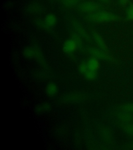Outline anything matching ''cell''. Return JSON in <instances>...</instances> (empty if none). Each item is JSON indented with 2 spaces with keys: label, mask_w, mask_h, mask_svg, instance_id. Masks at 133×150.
Instances as JSON below:
<instances>
[{
  "label": "cell",
  "mask_w": 133,
  "mask_h": 150,
  "mask_svg": "<svg viewBox=\"0 0 133 150\" xmlns=\"http://www.w3.org/2000/svg\"><path fill=\"white\" fill-rule=\"evenodd\" d=\"M23 56L28 59L35 60L43 69L49 70V67L41 49L37 45L26 47L23 51Z\"/></svg>",
  "instance_id": "cell-1"
},
{
  "label": "cell",
  "mask_w": 133,
  "mask_h": 150,
  "mask_svg": "<svg viewBox=\"0 0 133 150\" xmlns=\"http://www.w3.org/2000/svg\"><path fill=\"white\" fill-rule=\"evenodd\" d=\"M87 19L94 23H106L121 21V17L112 12L107 11H98L91 14H89Z\"/></svg>",
  "instance_id": "cell-2"
},
{
  "label": "cell",
  "mask_w": 133,
  "mask_h": 150,
  "mask_svg": "<svg viewBox=\"0 0 133 150\" xmlns=\"http://www.w3.org/2000/svg\"><path fill=\"white\" fill-rule=\"evenodd\" d=\"M87 52L92 57H96L99 60L107 61L109 62H115V59L108 52L101 49L98 47H89L87 49Z\"/></svg>",
  "instance_id": "cell-3"
},
{
  "label": "cell",
  "mask_w": 133,
  "mask_h": 150,
  "mask_svg": "<svg viewBox=\"0 0 133 150\" xmlns=\"http://www.w3.org/2000/svg\"><path fill=\"white\" fill-rule=\"evenodd\" d=\"M87 96L84 93L81 92H72L65 94L61 99L62 103L65 104H72L80 103L85 101Z\"/></svg>",
  "instance_id": "cell-4"
},
{
  "label": "cell",
  "mask_w": 133,
  "mask_h": 150,
  "mask_svg": "<svg viewBox=\"0 0 133 150\" xmlns=\"http://www.w3.org/2000/svg\"><path fill=\"white\" fill-rule=\"evenodd\" d=\"M101 7V5L96 2L85 1L77 5V9L82 13L91 14L99 11Z\"/></svg>",
  "instance_id": "cell-5"
},
{
  "label": "cell",
  "mask_w": 133,
  "mask_h": 150,
  "mask_svg": "<svg viewBox=\"0 0 133 150\" xmlns=\"http://www.w3.org/2000/svg\"><path fill=\"white\" fill-rule=\"evenodd\" d=\"M72 25L75 29V33H77V35H79L80 37L84 39V40H87L89 42L91 41V39L90 36L85 30V29L84 28V27L82 26V24L79 21L75 19H73L72 21Z\"/></svg>",
  "instance_id": "cell-6"
},
{
  "label": "cell",
  "mask_w": 133,
  "mask_h": 150,
  "mask_svg": "<svg viewBox=\"0 0 133 150\" xmlns=\"http://www.w3.org/2000/svg\"><path fill=\"white\" fill-rule=\"evenodd\" d=\"M78 49L77 43L71 38L68 40H65L63 45V50L65 54L68 55H72Z\"/></svg>",
  "instance_id": "cell-7"
},
{
  "label": "cell",
  "mask_w": 133,
  "mask_h": 150,
  "mask_svg": "<svg viewBox=\"0 0 133 150\" xmlns=\"http://www.w3.org/2000/svg\"><path fill=\"white\" fill-rule=\"evenodd\" d=\"M92 38L95 43L97 45L98 48L104 50L105 51L108 52V47L106 42L105 40L103 39V37L101 34L96 31L92 32Z\"/></svg>",
  "instance_id": "cell-8"
},
{
  "label": "cell",
  "mask_w": 133,
  "mask_h": 150,
  "mask_svg": "<svg viewBox=\"0 0 133 150\" xmlns=\"http://www.w3.org/2000/svg\"><path fill=\"white\" fill-rule=\"evenodd\" d=\"M26 9L28 13L32 15H40L45 11L44 6L37 2L31 3L28 5Z\"/></svg>",
  "instance_id": "cell-9"
},
{
  "label": "cell",
  "mask_w": 133,
  "mask_h": 150,
  "mask_svg": "<svg viewBox=\"0 0 133 150\" xmlns=\"http://www.w3.org/2000/svg\"><path fill=\"white\" fill-rule=\"evenodd\" d=\"M52 106L51 103L45 102L39 103L35 106L34 110L37 115H41L45 114L51 112Z\"/></svg>",
  "instance_id": "cell-10"
},
{
  "label": "cell",
  "mask_w": 133,
  "mask_h": 150,
  "mask_svg": "<svg viewBox=\"0 0 133 150\" xmlns=\"http://www.w3.org/2000/svg\"><path fill=\"white\" fill-rule=\"evenodd\" d=\"M45 91L47 96L51 98L54 97L58 93L59 88L58 86L54 82H49L46 84Z\"/></svg>",
  "instance_id": "cell-11"
},
{
  "label": "cell",
  "mask_w": 133,
  "mask_h": 150,
  "mask_svg": "<svg viewBox=\"0 0 133 150\" xmlns=\"http://www.w3.org/2000/svg\"><path fill=\"white\" fill-rule=\"evenodd\" d=\"M45 23L48 29L50 30L56 26L57 18L55 15L52 13L47 14L44 18Z\"/></svg>",
  "instance_id": "cell-12"
},
{
  "label": "cell",
  "mask_w": 133,
  "mask_h": 150,
  "mask_svg": "<svg viewBox=\"0 0 133 150\" xmlns=\"http://www.w3.org/2000/svg\"><path fill=\"white\" fill-rule=\"evenodd\" d=\"M87 61L89 70L98 71L101 68L100 60L96 57L91 56Z\"/></svg>",
  "instance_id": "cell-13"
},
{
  "label": "cell",
  "mask_w": 133,
  "mask_h": 150,
  "mask_svg": "<svg viewBox=\"0 0 133 150\" xmlns=\"http://www.w3.org/2000/svg\"><path fill=\"white\" fill-rule=\"evenodd\" d=\"M118 118L120 122H121L123 124H127L133 122V114L130 112L121 111L118 115Z\"/></svg>",
  "instance_id": "cell-14"
},
{
  "label": "cell",
  "mask_w": 133,
  "mask_h": 150,
  "mask_svg": "<svg viewBox=\"0 0 133 150\" xmlns=\"http://www.w3.org/2000/svg\"><path fill=\"white\" fill-rule=\"evenodd\" d=\"M84 77L89 81H94L98 77V71L88 70L84 75Z\"/></svg>",
  "instance_id": "cell-15"
},
{
  "label": "cell",
  "mask_w": 133,
  "mask_h": 150,
  "mask_svg": "<svg viewBox=\"0 0 133 150\" xmlns=\"http://www.w3.org/2000/svg\"><path fill=\"white\" fill-rule=\"evenodd\" d=\"M125 18L128 21H133V3L130 2L127 6L125 12Z\"/></svg>",
  "instance_id": "cell-16"
},
{
  "label": "cell",
  "mask_w": 133,
  "mask_h": 150,
  "mask_svg": "<svg viewBox=\"0 0 133 150\" xmlns=\"http://www.w3.org/2000/svg\"><path fill=\"white\" fill-rule=\"evenodd\" d=\"M71 38L77 43L78 49H81L83 47V39L81 37H80L79 35H77V33H74L72 34V35L71 36Z\"/></svg>",
  "instance_id": "cell-17"
},
{
  "label": "cell",
  "mask_w": 133,
  "mask_h": 150,
  "mask_svg": "<svg viewBox=\"0 0 133 150\" xmlns=\"http://www.w3.org/2000/svg\"><path fill=\"white\" fill-rule=\"evenodd\" d=\"M81 0H61L63 4L67 7H71L79 4Z\"/></svg>",
  "instance_id": "cell-18"
},
{
  "label": "cell",
  "mask_w": 133,
  "mask_h": 150,
  "mask_svg": "<svg viewBox=\"0 0 133 150\" xmlns=\"http://www.w3.org/2000/svg\"><path fill=\"white\" fill-rule=\"evenodd\" d=\"M120 110L122 112H130L133 114V103H127L121 106Z\"/></svg>",
  "instance_id": "cell-19"
},
{
  "label": "cell",
  "mask_w": 133,
  "mask_h": 150,
  "mask_svg": "<svg viewBox=\"0 0 133 150\" xmlns=\"http://www.w3.org/2000/svg\"><path fill=\"white\" fill-rule=\"evenodd\" d=\"M78 71L80 74L84 75L85 73L89 70L87 61H82L78 65Z\"/></svg>",
  "instance_id": "cell-20"
},
{
  "label": "cell",
  "mask_w": 133,
  "mask_h": 150,
  "mask_svg": "<svg viewBox=\"0 0 133 150\" xmlns=\"http://www.w3.org/2000/svg\"><path fill=\"white\" fill-rule=\"evenodd\" d=\"M34 23L39 28L45 30H49L45 23L44 19H42L41 18H37L34 21Z\"/></svg>",
  "instance_id": "cell-21"
},
{
  "label": "cell",
  "mask_w": 133,
  "mask_h": 150,
  "mask_svg": "<svg viewBox=\"0 0 133 150\" xmlns=\"http://www.w3.org/2000/svg\"><path fill=\"white\" fill-rule=\"evenodd\" d=\"M123 130L126 134L129 136H133V122H131L124 124Z\"/></svg>",
  "instance_id": "cell-22"
},
{
  "label": "cell",
  "mask_w": 133,
  "mask_h": 150,
  "mask_svg": "<svg viewBox=\"0 0 133 150\" xmlns=\"http://www.w3.org/2000/svg\"><path fill=\"white\" fill-rule=\"evenodd\" d=\"M48 71L49 70H46V69L43 71L41 70L39 72H37L35 75L36 77H37V79H44L45 78L46 79L49 75V74H47Z\"/></svg>",
  "instance_id": "cell-23"
},
{
  "label": "cell",
  "mask_w": 133,
  "mask_h": 150,
  "mask_svg": "<svg viewBox=\"0 0 133 150\" xmlns=\"http://www.w3.org/2000/svg\"><path fill=\"white\" fill-rule=\"evenodd\" d=\"M103 138L105 139L107 142H111L112 140V137L111 133L110 132V130L108 129H105L103 131Z\"/></svg>",
  "instance_id": "cell-24"
},
{
  "label": "cell",
  "mask_w": 133,
  "mask_h": 150,
  "mask_svg": "<svg viewBox=\"0 0 133 150\" xmlns=\"http://www.w3.org/2000/svg\"><path fill=\"white\" fill-rule=\"evenodd\" d=\"M119 4L122 7H126L129 5V0H118Z\"/></svg>",
  "instance_id": "cell-25"
},
{
  "label": "cell",
  "mask_w": 133,
  "mask_h": 150,
  "mask_svg": "<svg viewBox=\"0 0 133 150\" xmlns=\"http://www.w3.org/2000/svg\"><path fill=\"white\" fill-rule=\"evenodd\" d=\"M13 5H14V3L12 1H8L5 4V7L7 9H10V8H12V7H13Z\"/></svg>",
  "instance_id": "cell-26"
},
{
  "label": "cell",
  "mask_w": 133,
  "mask_h": 150,
  "mask_svg": "<svg viewBox=\"0 0 133 150\" xmlns=\"http://www.w3.org/2000/svg\"><path fill=\"white\" fill-rule=\"evenodd\" d=\"M99 1L103 4H109L110 3L111 0H99Z\"/></svg>",
  "instance_id": "cell-27"
},
{
  "label": "cell",
  "mask_w": 133,
  "mask_h": 150,
  "mask_svg": "<svg viewBox=\"0 0 133 150\" xmlns=\"http://www.w3.org/2000/svg\"><path fill=\"white\" fill-rule=\"evenodd\" d=\"M132 146H133V145H132Z\"/></svg>",
  "instance_id": "cell-28"
}]
</instances>
